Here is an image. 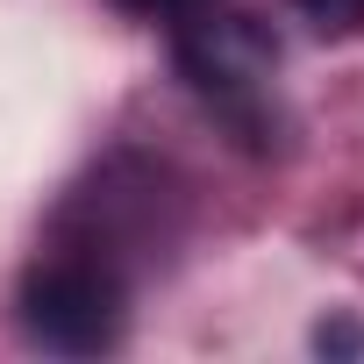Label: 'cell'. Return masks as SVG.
<instances>
[{"instance_id":"cell-1","label":"cell","mask_w":364,"mask_h":364,"mask_svg":"<svg viewBox=\"0 0 364 364\" xmlns=\"http://www.w3.org/2000/svg\"><path fill=\"white\" fill-rule=\"evenodd\" d=\"M171 58H178V79H186L243 143H272V72H279V43L257 15H236V8H200L171 22Z\"/></svg>"},{"instance_id":"cell-2","label":"cell","mask_w":364,"mask_h":364,"mask_svg":"<svg viewBox=\"0 0 364 364\" xmlns=\"http://www.w3.org/2000/svg\"><path fill=\"white\" fill-rule=\"evenodd\" d=\"M22 336L58 357H107L129 336V272L86 243H58L29 264L15 293Z\"/></svg>"},{"instance_id":"cell-3","label":"cell","mask_w":364,"mask_h":364,"mask_svg":"<svg viewBox=\"0 0 364 364\" xmlns=\"http://www.w3.org/2000/svg\"><path fill=\"white\" fill-rule=\"evenodd\" d=\"M293 15L314 36H357L364 29V0H293Z\"/></svg>"},{"instance_id":"cell-4","label":"cell","mask_w":364,"mask_h":364,"mask_svg":"<svg viewBox=\"0 0 364 364\" xmlns=\"http://www.w3.org/2000/svg\"><path fill=\"white\" fill-rule=\"evenodd\" d=\"M122 15H143V22H178V15H193L200 0H114Z\"/></svg>"},{"instance_id":"cell-5","label":"cell","mask_w":364,"mask_h":364,"mask_svg":"<svg viewBox=\"0 0 364 364\" xmlns=\"http://www.w3.org/2000/svg\"><path fill=\"white\" fill-rule=\"evenodd\" d=\"M314 350H343V357H350V350H364V328H357V321H321V328H314Z\"/></svg>"}]
</instances>
